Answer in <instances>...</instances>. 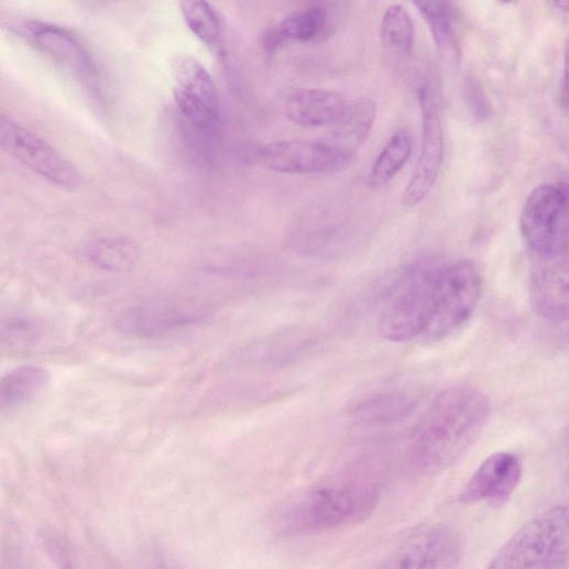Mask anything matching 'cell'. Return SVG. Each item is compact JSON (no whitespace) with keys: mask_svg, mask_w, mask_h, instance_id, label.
Returning <instances> with one entry per match:
<instances>
[{"mask_svg":"<svg viewBox=\"0 0 569 569\" xmlns=\"http://www.w3.org/2000/svg\"><path fill=\"white\" fill-rule=\"evenodd\" d=\"M489 398L478 389L455 385L440 392L416 424L411 440L414 464L428 473L459 462L484 430Z\"/></svg>","mask_w":569,"mask_h":569,"instance_id":"1","label":"cell"},{"mask_svg":"<svg viewBox=\"0 0 569 569\" xmlns=\"http://www.w3.org/2000/svg\"><path fill=\"white\" fill-rule=\"evenodd\" d=\"M379 499L376 488L369 484L311 490L281 508L276 526L283 535L298 536L358 525L374 513Z\"/></svg>","mask_w":569,"mask_h":569,"instance_id":"2","label":"cell"},{"mask_svg":"<svg viewBox=\"0 0 569 569\" xmlns=\"http://www.w3.org/2000/svg\"><path fill=\"white\" fill-rule=\"evenodd\" d=\"M569 567V505L550 507L525 523L496 552L491 569Z\"/></svg>","mask_w":569,"mask_h":569,"instance_id":"3","label":"cell"},{"mask_svg":"<svg viewBox=\"0 0 569 569\" xmlns=\"http://www.w3.org/2000/svg\"><path fill=\"white\" fill-rule=\"evenodd\" d=\"M482 288L481 273L472 262L461 261L438 269L424 337L441 340L460 329L478 308Z\"/></svg>","mask_w":569,"mask_h":569,"instance_id":"4","label":"cell"},{"mask_svg":"<svg viewBox=\"0 0 569 569\" xmlns=\"http://www.w3.org/2000/svg\"><path fill=\"white\" fill-rule=\"evenodd\" d=\"M522 237L535 255H550L569 245V201L552 185H541L527 197L519 219Z\"/></svg>","mask_w":569,"mask_h":569,"instance_id":"5","label":"cell"},{"mask_svg":"<svg viewBox=\"0 0 569 569\" xmlns=\"http://www.w3.org/2000/svg\"><path fill=\"white\" fill-rule=\"evenodd\" d=\"M437 270L412 271L384 308L379 330L392 343H408L424 337L431 313Z\"/></svg>","mask_w":569,"mask_h":569,"instance_id":"6","label":"cell"},{"mask_svg":"<svg viewBox=\"0 0 569 569\" xmlns=\"http://www.w3.org/2000/svg\"><path fill=\"white\" fill-rule=\"evenodd\" d=\"M0 145L7 154L58 187L72 190L80 184L79 173L70 162L6 116L0 118Z\"/></svg>","mask_w":569,"mask_h":569,"instance_id":"7","label":"cell"},{"mask_svg":"<svg viewBox=\"0 0 569 569\" xmlns=\"http://www.w3.org/2000/svg\"><path fill=\"white\" fill-rule=\"evenodd\" d=\"M423 119V145L416 168L403 192L402 203L414 207L422 203L436 183L442 162L444 142L437 100L429 84L418 91Z\"/></svg>","mask_w":569,"mask_h":569,"instance_id":"8","label":"cell"},{"mask_svg":"<svg viewBox=\"0 0 569 569\" xmlns=\"http://www.w3.org/2000/svg\"><path fill=\"white\" fill-rule=\"evenodd\" d=\"M463 558L462 541L446 526H425L413 532L394 551L387 567L452 568Z\"/></svg>","mask_w":569,"mask_h":569,"instance_id":"9","label":"cell"},{"mask_svg":"<svg viewBox=\"0 0 569 569\" xmlns=\"http://www.w3.org/2000/svg\"><path fill=\"white\" fill-rule=\"evenodd\" d=\"M529 298L535 313L546 320H569V245L555 254L536 255Z\"/></svg>","mask_w":569,"mask_h":569,"instance_id":"10","label":"cell"},{"mask_svg":"<svg viewBox=\"0 0 569 569\" xmlns=\"http://www.w3.org/2000/svg\"><path fill=\"white\" fill-rule=\"evenodd\" d=\"M523 475L521 461L512 452H495L486 459L464 488L460 501L466 505L486 501L500 508L507 503Z\"/></svg>","mask_w":569,"mask_h":569,"instance_id":"11","label":"cell"},{"mask_svg":"<svg viewBox=\"0 0 569 569\" xmlns=\"http://www.w3.org/2000/svg\"><path fill=\"white\" fill-rule=\"evenodd\" d=\"M264 165L283 174L330 173L346 165L325 142L287 141L261 150Z\"/></svg>","mask_w":569,"mask_h":569,"instance_id":"12","label":"cell"},{"mask_svg":"<svg viewBox=\"0 0 569 569\" xmlns=\"http://www.w3.org/2000/svg\"><path fill=\"white\" fill-rule=\"evenodd\" d=\"M201 318L196 311L164 304L136 306L116 319V328L130 337L155 339L175 333Z\"/></svg>","mask_w":569,"mask_h":569,"instance_id":"13","label":"cell"},{"mask_svg":"<svg viewBox=\"0 0 569 569\" xmlns=\"http://www.w3.org/2000/svg\"><path fill=\"white\" fill-rule=\"evenodd\" d=\"M15 30L42 53L76 75L92 72L89 53L70 32L40 21L22 22Z\"/></svg>","mask_w":569,"mask_h":569,"instance_id":"14","label":"cell"},{"mask_svg":"<svg viewBox=\"0 0 569 569\" xmlns=\"http://www.w3.org/2000/svg\"><path fill=\"white\" fill-rule=\"evenodd\" d=\"M376 103L370 98H360L348 105L343 117L335 124L325 141L344 165L350 164L368 141L376 119Z\"/></svg>","mask_w":569,"mask_h":569,"instance_id":"15","label":"cell"},{"mask_svg":"<svg viewBox=\"0 0 569 569\" xmlns=\"http://www.w3.org/2000/svg\"><path fill=\"white\" fill-rule=\"evenodd\" d=\"M343 95L327 89H302L292 94L285 105L287 119L296 125L318 128L333 125L346 112Z\"/></svg>","mask_w":569,"mask_h":569,"instance_id":"16","label":"cell"},{"mask_svg":"<svg viewBox=\"0 0 569 569\" xmlns=\"http://www.w3.org/2000/svg\"><path fill=\"white\" fill-rule=\"evenodd\" d=\"M51 383V373L41 366L24 365L10 371L0 383V408L18 409L37 397Z\"/></svg>","mask_w":569,"mask_h":569,"instance_id":"17","label":"cell"},{"mask_svg":"<svg viewBox=\"0 0 569 569\" xmlns=\"http://www.w3.org/2000/svg\"><path fill=\"white\" fill-rule=\"evenodd\" d=\"M87 260L97 269L112 272H130L139 264V245L129 238L107 236L89 241L85 248Z\"/></svg>","mask_w":569,"mask_h":569,"instance_id":"18","label":"cell"},{"mask_svg":"<svg viewBox=\"0 0 569 569\" xmlns=\"http://www.w3.org/2000/svg\"><path fill=\"white\" fill-rule=\"evenodd\" d=\"M417 400L402 392H387L362 401L354 409L355 419L366 425H385L407 418Z\"/></svg>","mask_w":569,"mask_h":569,"instance_id":"19","label":"cell"},{"mask_svg":"<svg viewBox=\"0 0 569 569\" xmlns=\"http://www.w3.org/2000/svg\"><path fill=\"white\" fill-rule=\"evenodd\" d=\"M172 73L174 88L219 106L215 83L198 59L188 55L176 56L172 63Z\"/></svg>","mask_w":569,"mask_h":569,"instance_id":"20","label":"cell"},{"mask_svg":"<svg viewBox=\"0 0 569 569\" xmlns=\"http://www.w3.org/2000/svg\"><path fill=\"white\" fill-rule=\"evenodd\" d=\"M412 153V139L405 131L396 133L384 147L370 173L372 189L385 187L404 167Z\"/></svg>","mask_w":569,"mask_h":569,"instance_id":"21","label":"cell"},{"mask_svg":"<svg viewBox=\"0 0 569 569\" xmlns=\"http://www.w3.org/2000/svg\"><path fill=\"white\" fill-rule=\"evenodd\" d=\"M425 20L430 33L441 50H449L455 43L457 17L450 0H412Z\"/></svg>","mask_w":569,"mask_h":569,"instance_id":"22","label":"cell"},{"mask_svg":"<svg viewBox=\"0 0 569 569\" xmlns=\"http://www.w3.org/2000/svg\"><path fill=\"white\" fill-rule=\"evenodd\" d=\"M381 40L387 51L407 57L414 48L415 29L409 13L402 6L390 7L381 25Z\"/></svg>","mask_w":569,"mask_h":569,"instance_id":"23","label":"cell"},{"mask_svg":"<svg viewBox=\"0 0 569 569\" xmlns=\"http://www.w3.org/2000/svg\"><path fill=\"white\" fill-rule=\"evenodd\" d=\"M326 21L327 15L321 8L291 15L266 37V45L273 47L285 40L313 41L322 32Z\"/></svg>","mask_w":569,"mask_h":569,"instance_id":"24","label":"cell"},{"mask_svg":"<svg viewBox=\"0 0 569 569\" xmlns=\"http://www.w3.org/2000/svg\"><path fill=\"white\" fill-rule=\"evenodd\" d=\"M179 8L189 31L206 46L217 47L220 22L208 0H179Z\"/></svg>","mask_w":569,"mask_h":569,"instance_id":"25","label":"cell"},{"mask_svg":"<svg viewBox=\"0 0 569 569\" xmlns=\"http://www.w3.org/2000/svg\"><path fill=\"white\" fill-rule=\"evenodd\" d=\"M37 332L32 322L23 318H12L3 324L2 343L11 352H22L36 343Z\"/></svg>","mask_w":569,"mask_h":569,"instance_id":"26","label":"cell"},{"mask_svg":"<svg viewBox=\"0 0 569 569\" xmlns=\"http://www.w3.org/2000/svg\"><path fill=\"white\" fill-rule=\"evenodd\" d=\"M563 95L566 101L569 103V39L565 43L563 54Z\"/></svg>","mask_w":569,"mask_h":569,"instance_id":"27","label":"cell"},{"mask_svg":"<svg viewBox=\"0 0 569 569\" xmlns=\"http://www.w3.org/2000/svg\"><path fill=\"white\" fill-rule=\"evenodd\" d=\"M555 6L563 12H569V0H554Z\"/></svg>","mask_w":569,"mask_h":569,"instance_id":"28","label":"cell"},{"mask_svg":"<svg viewBox=\"0 0 569 569\" xmlns=\"http://www.w3.org/2000/svg\"><path fill=\"white\" fill-rule=\"evenodd\" d=\"M500 2H502V3H508V2H511V0H500Z\"/></svg>","mask_w":569,"mask_h":569,"instance_id":"29","label":"cell"},{"mask_svg":"<svg viewBox=\"0 0 569 569\" xmlns=\"http://www.w3.org/2000/svg\"><path fill=\"white\" fill-rule=\"evenodd\" d=\"M568 479H569V467H568Z\"/></svg>","mask_w":569,"mask_h":569,"instance_id":"30","label":"cell"}]
</instances>
